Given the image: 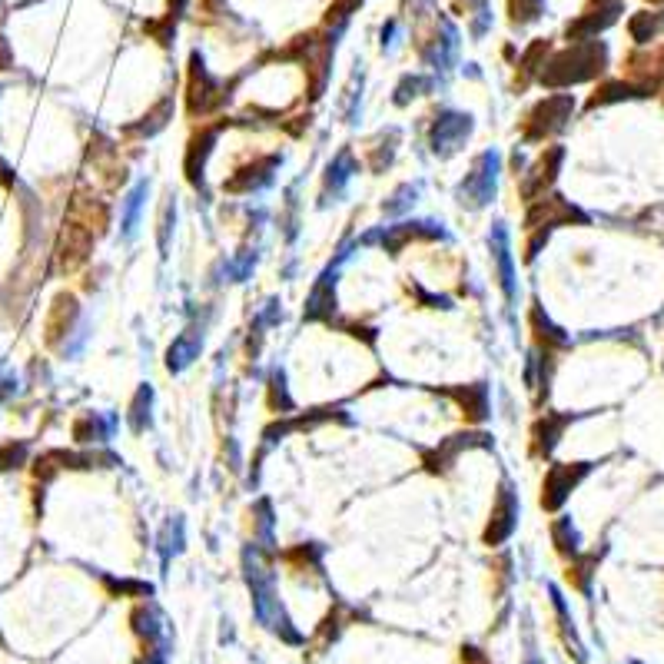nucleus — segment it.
Returning <instances> with one entry per match:
<instances>
[{"label": "nucleus", "mask_w": 664, "mask_h": 664, "mask_svg": "<svg viewBox=\"0 0 664 664\" xmlns=\"http://www.w3.org/2000/svg\"><path fill=\"white\" fill-rule=\"evenodd\" d=\"M601 70H605V47L598 40H578L572 50L558 54L542 70V83H548V87H568V83L591 80Z\"/></svg>", "instance_id": "1"}, {"label": "nucleus", "mask_w": 664, "mask_h": 664, "mask_svg": "<svg viewBox=\"0 0 664 664\" xmlns=\"http://www.w3.org/2000/svg\"><path fill=\"white\" fill-rule=\"evenodd\" d=\"M572 107H575V103H572V97H565V93L542 100V103H538V107L525 117L522 137H525V140H545L548 133L562 130L565 120H568V113H572Z\"/></svg>", "instance_id": "2"}, {"label": "nucleus", "mask_w": 664, "mask_h": 664, "mask_svg": "<svg viewBox=\"0 0 664 664\" xmlns=\"http://www.w3.org/2000/svg\"><path fill=\"white\" fill-rule=\"evenodd\" d=\"M90 249H93V230L90 226H83L80 220H70L64 226V233H60V246H57L60 269H64V273H74L80 263H87Z\"/></svg>", "instance_id": "3"}, {"label": "nucleus", "mask_w": 664, "mask_h": 664, "mask_svg": "<svg viewBox=\"0 0 664 664\" xmlns=\"http://www.w3.org/2000/svg\"><path fill=\"white\" fill-rule=\"evenodd\" d=\"M223 100H226V93L216 87L210 77H206L200 57H193V70H190V113H210L213 107H220Z\"/></svg>", "instance_id": "4"}, {"label": "nucleus", "mask_w": 664, "mask_h": 664, "mask_svg": "<svg viewBox=\"0 0 664 664\" xmlns=\"http://www.w3.org/2000/svg\"><path fill=\"white\" fill-rule=\"evenodd\" d=\"M588 472V465H555L552 472H548L545 479V495H542V505L545 508H558L565 502V495L575 489V485L581 482V475Z\"/></svg>", "instance_id": "5"}, {"label": "nucleus", "mask_w": 664, "mask_h": 664, "mask_svg": "<svg viewBox=\"0 0 664 664\" xmlns=\"http://www.w3.org/2000/svg\"><path fill=\"white\" fill-rule=\"evenodd\" d=\"M469 193L472 203H485L495 193V153H485V157L475 163L472 176L462 186V196Z\"/></svg>", "instance_id": "6"}, {"label": "nucleus", "mask_w": 664, "mask_h": 664, "mask_svg": "<svg viewBox=\"0 0 664 664\" xmlns=\"http://www.w3.org/2000/svg\"><path fill=\"white\" fill-rule=\"evenodd\" d=\"M558 163H562V150H558V147H552L542 160L535 163L532 176H528V180L522 183V196H525V200H535V196H542V193H545V186L555 180Z\"/></svg>", "instance_id": "7"}, {"label": "nucleus", "mask_w": 664, "mask_h": 664, "mask_svg": "<svg viewBox=\"0 0 664 664\" xmlns=\"http://www.w3.org/2000/svg\"><path fill=\"white\" fill-rule=\"evenodd\" d=\"M465 133H469V120H465V117H445V120L435 123V130H432V143H435V150L452 153V150L462 143Z\"/></svg>", "instance_id": "8"}, {"label": "nucleus", "mask_w": 664, "mask_h": 664, "mask_svg": "<svg viewBox=\"0 0 664 664\" xmlns=\"http://www.w3.org/2000/svg\"><path fill=\"white\" fill-rule=\"evenodd\" d=\"M77 319V303H74V296H60L57 303H54V313H50V319H47V339L54 342V339H60L64 332L70 329V323Z\"/></svg>", "instance_id": "9"}, {"label": "nucleus", "mask_w": 664, "mask_h": 664, "mask_svg": "<svg viewBox=\"0 0 664 664\" xmlns=\"http://www.w3.org/2000/svg\"><path fill=\"white\" fill-rule=\"evenodd\" d=\"M213 140H216V127H210V130H203L200 137H193L190 140V153H186V176L196 183L200 180V170H203V160H206V153H210V147H213Z\"/></svg>", "instance_id": "10"}, {"label": "nucleus", "mask_w": 664, "mask_h": 664, "mask_svg": "<svg viewBox=\"0 0 664 664\" xmlns=\"http://www.w3.org/2000/svg\"><path fill=\"white\" fill-rule=\"evenodd\" d=\"M512 515H515V502L508 495H502V498H498V508H495V518H492L489 532H485V542H489V545L502 542V538L512 532Z\"/></svg>", "instance_id": "11"}, {"label": "nucleus", "mask_w": 664, "mask_h": 664, "mask_svg": "<svg viewBox=\"0 0 664 664\" xmlns=\"http://www.w3.org/2000/svg\"><path fill=\"white\" fill-rule=\"evenodd\" d=\"M562 425H565V419H552V415L538 422V425H535V432H532V439H535L532 449H535L538 455H548V452H552V445L558 442L555 435L562 432Z\"/></svg>", "instance_id": "12"}, {"label": "nucleus", "mask_w": 664, "mask_h": 664, "mask_svg": "<svg viewBox=\"0 0 664 664\" xmlns=\"http://www.w3.org/2000/svg\"><path fill=\"white\" fill-rule=\"evenodd\" d=\"M664 30V14H638L631 20V37L638 40V44H648V40H655Z\"/></svg>", "instance_id": "13"}, {"label": "nucleus", "mask_w": 664, "mask_h": 664, "mask_svg": "<svg viewBox=\"0 0 664 664\" xmlns=\"http://www.w3.org/2000/svg\"><path fill=\"white\" fill-rule=\"evenodd\" d=\"M455 399H459V406L469 412L472 422L485 419V389L482 386H465V392H455Z\"/></svg>", "instance_id": "14"}, {"label": "nucleus", "mask_w": 664, "mask_h": 664, "mask_svg": "<svg viewBox=\"0 0 664 664\" xmlns=\"http://www.w3.org/2000/svg\"><path fill=\"white\" fill-rule=\"evenodd\" d=\"M196 352H200V339L196 336H183V339H176L173 342V349H170V369H183L186 362H190Z\"/></svg>", "instance_id": "15"}, {"label": "nucleus", "mask_w": 664, "mask_h": 664, "mask_svg": "<svg viewBox=\"0 0 664 664\" xmlns=\"http://www.w3.org/2000/svg\"><path fill=\"white\" fill-rule=\"evenodd\" d=\"M538 10H542V0H512V20L515 24H528V20H535Z\"/></svg>", "instance_id": "16"}, {"label": "nucleus", "mask_w": 664, "mask_h": 664, "mask_svg": "<svg viewBox=\"0 0 664 664\" xmlns=\"http://www.w3.org/2000/svg\"><path fill=\"white\" fill-rule=\"evenodd\" d=\"M7 64H10V47H7V40L0 37V70H7Z\"/></svg>", "instance_id": "17"}, {"label": "nucleus", "mask_w": 664, "mask_h": 664, "mask_svg": "<svg viewBox=\"0 0 664 664\" xmlns=\"http://www.w3.org/2000/svg\"><path fill=\"white\" fill-rule=\"evenodd\" d=\"M595 4H605V0H595Z\"/></svg>", "instance_id": "18"}, {"label": "nucleus", "mask_w": 664, "mask_h": 664, "mask_svg": "<svg viewBox=\"0 0 664 664\" xmlns=\"http://www.w3.org/2000/svg\"><path fill=\"white\" fill-rule=\"evenodd\" d=\"M658 4H661V0H658Z\"/></svg>", "instance_id": "19"}]
</instances>
